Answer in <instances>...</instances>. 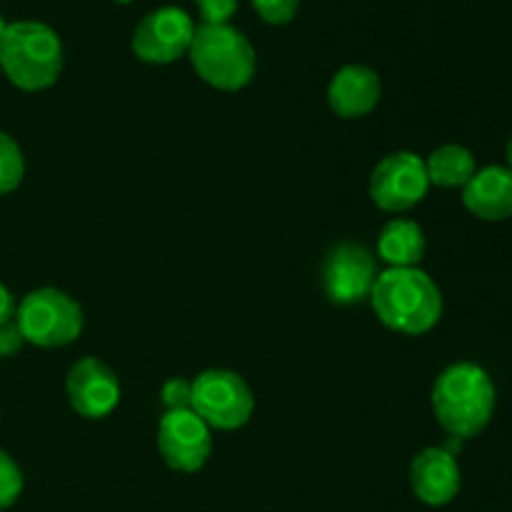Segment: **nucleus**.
<instances>
[{
  "label": "nucleus",
  "mask_w": 512,
  "mask_h": 512,
  "mask_svg": "<svg viewBox=\"0 0 512 512\" xmlns=\"http://www.w3.org/2000/svg\"><path fill=\"white\" fill-rule=\"evenodd\" d=\"M383 95L380 75L368 65H345L328 85V105L338 118L355 120L373 113Z\"/></svg>",
  "instance_id": "nucleus-13"
},
{
  "label": "nucleus",
  "mask_w": 512,
  "mask_h": 512,
  "mask_svg": "<svg viewBox=\"0 0 512 512\" xmlns=\"http://www.w3.org/2000/svg\"><path fill=\"white\" fill-rule=\"evenodd\" d=\"M25 345L23 335H20L15 320L0 325V358H13L20 353V348Z\"/></svg>",
  "instance_id": "nucleus-22"
},
{
  "label": "nucleus",
  "mask_w": 512,
  "mask_h": 512,
  "mask_svg": "<svg viewBox=\"0 0 512 512\" xmlns=\"http://www.w3.org/2000/svg\"><path fill=\"white\" fill-rule=\"evenodd\" d=\"M190 410L210 430H240L253 418L255 398L250 385L233 370H205L193 380Z\"/></svg>",
  "instance_id": "nucleus-6"
},
{
  "label": "nucleus",
  "mask_w": 512,
  "mask_h": 512,
  "mask_svg": "<svg viewBox=\"0 0 512 512\" xmlns=\"http://www.w3.org/2000/svg\"><path fill=\"white\" fill-rule=\"evenodd\" d=\"M25 178V158L15 138L0 130V195L20 188Z\"/></svg>",
  "instance_id": "nucleus-17"
},
{
  "label": "nucleus",
  "mask_w": 512,
  "mask_h": 512,
  "mask_svg": "<svg viewBox=\"0 0 512 512\" xmlns=\"http://www.w3.org/2000/svg\"><path fill=\"white\" fill-rule=\"evenodd\" d=\"M378 263L365 245L345 240L330 248L323 268V288L330 303L355 305L370 298L375 280H378Z\"/></svg>",
  "instance_id": "nucleus-9"
},
{
  "label": "nucleus",
  "mask_w": 512,
  "mask_h": 512,
  "mask_svg": "<svg viewBox=\"0 0 512 512\" xmlns=\"http://www.w3.org/2000/svg\"><path fill=\"white\" fill-rule=\"evenodd\" d=\"M370 200L385 213H405L423 203L430 190L425 160L410 150L390 153L370 173Z\"/></svg>",
  "instance_id": "nucleus-7"
},
{
  "label": "nucleus",
  "mask_w": 512,
  "mask_h": 512,
  "mask_svg": "<svg viewBox=\"0 0 512 512\" xmlns=\"http://www.w3.org/2000/svg\"><path fill=\"white\" fill-rule=\"evenodd\" d=\"M198 13L203 23L208 25H225L238 10V0H195Z\"/></svg>",
  "instance_id": "nucleus-21"
},
{
  "label": "nucleus",
  "mask_w": 512,
  "mask_h": 512,
  "mask_svg": "<svg viewBox=\"0 0 512 512\" xmlns=\"http://www.w3.org/2000/svg\"><path fill=\"white\" fill-rule=\"evenodd\" d=\"M15 318V298L3 283H0V325Z\"/></svg>",
  "instance_id": "nucleus-23"
},
{
  "label": "nucleus",
  "mask_w": 512,
  "mask_h": 512,
  "mask_svg": "<svg viewBox=\"0 0 512 512\" xmlns=\"http://www.w3.org/2000/svg\"><path fill=\"white\" fill-rule=\"evenodd\" d=\"M115 3H130V0H115Z\"/></svg>",
  "instance_id": "nucleus-26"
},
{
  "label": "nucleus",
  "mask_w": 512,
  "mask_h": 512,
  "mask_svg": "<svg viewBox=\"0 0 512 512\" xmlns=\"http://www.w3.org/2000/svg\"><path fill=\"white\" fill-rule=\"evenodd\" d=\"M160 403H163L165 413L190 410V403H193V380L170 378L163 385V390H160Z\"/></svg>",
  "instance_id": "nucleus-19"
},
{
  "label": "nucleus",
  "mask_w": 512,
  "mask_h": 512,
  "mask_svg": "<svg viewBox=\"0 0 512 512\" xmlns=\"http://www.w3.org/2000/svg\"><path fill=\"white\" fill-rule=\"evenodd\" d=\"M463 473L455 455L443 448H425L410 463V488L420 503L443 508L460 493Z\"/></svg>",
  "instance_id": "nucleus-12"
},
{
  "label": "nucleus",
  "mask_w": 512,
  "mask_h": 512,
  "mask_svg": "<svg viewBox=\"0 0 512 512\" xmlns=\"http://www.w3.org/2000/svg\"><path fill=\"white\" fill-rule=\"evenodd\" d=\"M425 233L415 220L393 218L378 238V258L388 268H418L425 258Z\"/></svg>",
  "instance_id": "nucleus-15"
},
{
  "label": "nucleus",
  "mask_w": 512,
  "mask_h": 512,
  "mask_svg": "<svg viewBox=\"0 0 512 512\" xmlns=\"http://www.w3.org/2000/svg\"><path fill=\"white\" fill-rule=\"evenodd\" d=\"M463 205L485 223L512 218V170L505 165L475 170L463 188Z\"/></svg>",
  "instance_id": "nucleus-14"
},
{
  "label": "nucleus",
  "mask_w": 512,
  "mask_h": 512,
  "mask_svg": "<svg viewBox=\"0 0 512 512\" xmlns=\"http://www.w3.org/2000/svg\"><path fill=\"white\" fill-rule=\"evenodd\" d=\"M190 63L195 73L213 85L215 90L235 93L250 85L258 70V58L250 40L233 28L225 25H195L193 43H190Z\"/></svg>",
  "instance_id": "nucleus-4"
},
{
  "label": "nucleus",
  "mask_w": 512,
  "mask_h": 512,
  "mask_svg": "<svg viewBox=\"0 0 512 512\" xmlns=\"http://www.w3.org/2000/svg\"><path fill=\"white\" fill-rule=\"evenodd\" d=\"M505 158H508V165H505V168L512 170V135H510L508 145H505Z\"/></svg>",
  "instance_id": "nucleus-24"
},
{
  "label": "nucleus",
  "mask_w": 512,
  "mask_h": 512,
  "mask_svg": "<svg viewBox=\"0 0 512 512\" xmlns=\"http://www.w3.org/2000/svg\"><path fill=\"white\" fill-rule=\"evenodd\" d=\"M475 155L465 145L445 143L425 158V173L430 185L438 188H465L475 175Z\"/></svg>",
  "instance_id": "nucleus-16"
},
{
  "label": "nucleus",
  "mask_w": 512,
  "mask_h": 512,
  "mask_svg": "<svg viewBox=\"0 0 512 512\" xmlns=\"http://www.w3.org/2000/svg\"><path fill=\"white\" fill-rule=\"evenodd\" d=\"M433 413L440 428L458 440L478 438L490 425L498 403L495 383L485 368L470 360L448 365L433 385Z\"/></svg>",
  "instance_id": "nucleus-1"
},
{
  "label": "nucleus",
  "mask_w": 512,
  "mask_h": 512,
  "mask_svg": "<svg viewBox=\"0 0 512 512\" xmlns=\"http://www.w3.org/2000/svg\"><path fill=\"white\" fill-rule=\"evenodd\" d=\"M23 493V473L5 450H0V510H8Z\"/></svg>",
  "instance_id": "nucleus-18"
},
{
  "label": "nucleus",
  "mask_w": 512,
  "mask_h": 512,
  "mask_svg": "<svg viewBox=\"0 0 512 512\" xmlns=\"http://www.w3.org/2000/svg\"><path fill=\"white\" fill-rule=\"evenodd\" d=\"M15 325L25 343L63 348L83 333V308L58 288H38L15 305Z\"/></svg>",
  "instance_id": "nucleus-5"
},
{
  "label": "nucleus",
  "mask_w": 512,
  "mask_h": 512,
  "mask_svg": "<svg viewBox=\"0 0 512 512\" xmlns=\"http://www.w3.org/2000/svg\"><path fill=\"white\" fill-rule=\"evenodd\" d=\"M158 450L175 473H198L213 453L210 428L193 410L165 413L158 425Z\"/></svg>",
  "instance_id": "nucleus-10"
},
{
  "label": "nucleus",
  "mask_w": 512,
  "mask_h": 512,
  "mask_svg": "<svg viewBox=\"0 0 512 512\" xmlns=\"http://www.w3.org/2000/svg\"><path fill=\"white\" fill-rule=\"evenodd\" d=\"M68 403L80 418H108L120 403L118 375L98 358H83L68 370L65 378Z\"/></svg>",
  "instance_id": "nucleus-11"
},
{
  "label": "nucleus",
  "mask_w": 512,
  "mask_h": 512,
  "mask_svg": "<svg viewBox=\"0 0 512 512\" xmlns=\"http://www.w3.org/2000/svg\"><path fill=\"white\" fill-rule=\"evenodd\" d=\"M368 300L380 323L400 335L430 333L443 315V293L420 268L383 270Z\"/></svg>",
  "instance_id": "nucleus-2"
},
{
  "label": "nucleus",
  "mask_w": 512,
  "mask_h": 512,
  "mask_svg": "<svg viewBox=\"0 0 512 512\" xmlns=\"http://www.w3.org/2000/svg\"><path fill=\"white\" fill-rule=\"evenodd\" d=\"M63 58L58 33L40 20L8 23L0 38V70L15 88L28 93L55 85L63 73Z\"/></svg>",
  "instance_id": "nucleus-3"
},
{
  "label": "nucleus",
  "mask_w": 512,
  "mask_h": 512,
  "mask_svg": "<svg viewBox=\"0 0 512 512\" xmlns=\"http://www.w3.org/2000/svg\"><path fill=\"white\" fill-rule=\"evenodd\" d=\"M5 28H8V23H5V20H3V15H0V38H3Z\"/></svg>",
  "instance_id": "nucleus-25"
},
{
  "label": "nucleus",
  "mask_w": 512,
  "mask_h": 512,
  "mask_svg": "<svg viewBox=\"0 0 512 512\" xmlns=\"http://www.w3.org/2000/svg\"><path fill=\"white\" fill-rule=\"evenodd\" d=\"M195 23L188 10L178 5H163L145 15L135 28L130 48L135 58L150 65H168L190 50Z\"/></svg>",
  "instance_id": "nucleus-8"
},
{
  "label": "nucleus",
  "mask_w": 512,
  "mask_h": 512,
  "mask_svg": "<svg viewBox=\"0 0 512 512\" xmlns=\"http://www.w3.org/2000/svg\"><path fill=\"white\" fill-rule=\"evenodd\" d=\"M253 8L270 25H285L298 15L300 0H253Z\"/></svg>",
  "instance_id": "nucleus-20"
}]
</instances>
